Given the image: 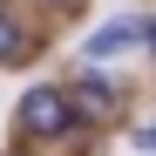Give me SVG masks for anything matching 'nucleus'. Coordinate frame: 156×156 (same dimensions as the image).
<instances>
[{"label": "nucleus", "instance_id": "1", "mask_svg": "<svg viewBox=\"0 0 156 156\" xmlns=\"http://www.w3.org/2000/svg\"><path fill=\"white\" fill-rule=\"evenodd\" d=\"M68 122H75V102L61 88H27L20 95V129L27 136H61Z\"/></svg>", "mask_w": 156, "mask_h": 156}, {"label": "nucleus", "instance_id": "2", "mask_svg": "<svg viewBox=\"0 0 156 156\" xmlns=\"http://www.w3.org/2000/svg\"><path fill=\"white\" fill-rule=\"evenodd\" d=\"M143 34H149V20H136V14H129V20H109V27H95L82 41V55L88 61H109V55H122V48H136Z\"/></svg>", "mask_w": 156, "mask_h": 156}, {"label": "nucleus", "instance_id": "3", "mask_svg": "<svg viewBox=\"0 0 156 156\" xmlns=\"http://www.w3.org/2000/svg\"><path fill=\"white\" fill-rule=\"evenodd\" d=\"M68 102H75V122H102V115L115 109V88L102 82V75H82V82L68 88Z\"/></svg>", "mask_w": 156, "mask_h": 156}, {"label": "nucleus", "instance_id": "4", "mask_svg": "<svg viewBox=\"0 0 156 156\" xmlns=\"http://www.w3.org/2000/svg\"><path fill=\"white\" fill-rule=\"evenodd\" d=\"M20 55H27V27H20V20L0 7V68H14Z\"/></svg>", "mask_w": 156, "mask_h": 156}, {"label": "nucleus", "instance_id": "5", "mask_svg": "<svg viewBox=\"0 0 156 156\" xmlns=\"http://www.w3.org/2000/svg\"><path fill=\"white\" fill-rule=\"evenodd\" d=\"M136 149H149V156H156V122H143V129H136Z\"/></svg>", "mask_w": 156, "mask_h": 156}, {"label": "nucleus", "instance_id": "6", "mask_svg": "<svg viewBox=\"0 0 156 156\" xmlns=\"http://www.w3.org/2000/svg\"><path fill=\"white\" fill-rule=\"evenodd\" d=\"M143 48H149V55H156V20H149V34H143Z\"/></svg>", "mask_w": 156, "mask_h": 156}]
</instances>
